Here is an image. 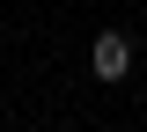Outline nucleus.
<instances>
[{
  "label": "nucleus",
  "mask_w": 147,
  "mask_h": 132,
  "mask_svg": "<svg viewBox=\"0 0 147 132\" xmlns=\"http://www.w3.org/2000/svg\"><path fill=\"white\" fill-rule=\"evenodd\" d=\"M88 66H96V81H125V66H132V37L103 29V37L88 44Z\"/></svg>",
  "instance_id": "1"
}]
</instances>
